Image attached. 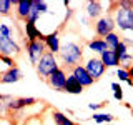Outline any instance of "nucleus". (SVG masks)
Returning a JSON list of instances; mask_svg holds the SVG:
<instances>
[{
	"mask_svg": "<svg viewBox=\"0 0 133 125\" xmlns=\"http://www.w3.org/2000/svg\"><path fill=\"white\" fill-rule=\"evenodd\" d=\"M58 60L65 68L72 70L73 67L82 65L83 62V45L75 40H68L62 45L60 53H58Z\"/></svg>",
	"mask_w": 133,
	"mask_h": 125,
	"instance_id": "f257e3e1",
	"label": "nucleus"
},
{
	"mask_svg": "<svg viewBox=\"0 0 133 125\" xmlns=\"http://www.w3.org/2000/svg\"><path fill=\"white\" fill-rule=\"evenodd\" d=\"M115 25L123 33H133V7H122L115 2V8L111 10Z\"/></svg>",
	"mask_w": 133,
	"mask_h": 125,
	"instance_id": "f03ea898",
	"label": "nucleus"
},
{
	"mask_svg": "<svg viewBox=\"0 0 133 125\" xmlns=\"http://www.w3.org/2000/svg\"><path fill=\"white\" fill-rule=\"evenodd\" d=\"M60 60H58L57 55H53V53L50 52H45V55L38 60V64H37V73H38V77L42 80H47V78L52 75L53 72H57L58 68H60Z\"/></svg>",
	"mask_w": 133,
	"mask_h": 125,
	"instance_id": "7ed1b4c3",
	"label": "nucleus"
},
{
	"mask_svg": "<svg viewBox=\"0 0 133 125\" xmlns=\"http://www.w3.org/2000/svg\"><path fill=\"white\" fill-rule=\"evenodd\" d=\"M115 30H116V25H115V20H113V15L111 14L100 17L97 22H95V33H97V37H100V39H105L107 35L113 33Z\"/></svg>",
	"mask_w": 133,
	"mask_h": 125,
	"instance_id": "20e7f679",
	"label": "nucleus"
},
{
	"mask_svg": "<svg viewBox=\"0 0 133 125\" xmlns=\"http://www.w3.org/2000/svg\"><path fill=\"white\" fill-rule=\"evenodd\" d=\"M25 52H27V57H28L30 65H35L37 67L38 60L45 55V52H47V47H45V43H43V42H40V40L27 42V43H25Z\"/></svg>",
	"mask_w": 133,
	"mask_h": 125,
	"instance_id": "39448f33",
	"label": "nucleus"
},
{
	"mask_svg": "<svg viewBox=\"0 0 133 125\" xmlns=\"http://www.w3.org/2000/svg\"><path fill=\"white\" fill-rule=\"evenodd\" d=\"M20 53H22V47H20V43L15 39L0 35V55L15 58L17 55H20Z\"/></svg>",
	"mask_w": 133,
	"mask_h": 125,
	"instance_id": "423d86ee",
	"label": "nucleus"
},
{
	"mask_svg": "<svg viewBox=\"0 0 133 125\" xmlns=\"http://www.w3.org/2000/svg\"><path fill=\"white\" fill-rule=\"evenodd\" d=\"M83 67L87 68V72L90 73V77L93 78L95 82L100 80V78L105 75V72H107V67L103 65V62L100 60V57H88V58H85Z\"/></svg>",
	"mask_w": 133,
	"mask_h": 125,
	"instance_id": "0eeeda50",
	"label": "nucleus"
},
{
	"mask_svg": "<svg viewBox=\"0 0 133 125\" xmlns=\"http://www.w3.org/2000/svg\"><path fill=\"white\" fill-rule=\"evenodd\" d=\"M50 14L48 10V2H43V0H32V10L28 14V18L25 22H32V23H37L38 20L42 18L43 15Z\"/></svg>",
	"mask_w": 133,
	"mask_h": 125,
	"instance_id": "6e6552de",
	"label": "nucleus"
},
{
	"mask_svg": "<svg viewBox=\"0 0 133 125\" xmlns=\"http://www.w3.org/2000/svg\"><path fill=\"white\" fill-rule=\"evenodd\" d=\"M38 103V100L35 97H18V98H12L8 102V110L10 114H17V112H23L28 107H33Z\"/></svg>",
	"mask_w": 133,
	"mask_h": 125,
	"instance_id": "1a4fd4ad",
	"label": "nucleus"
},
{
	"mask_svg": "<svg viewBox=\"0 0 133 125\" xmlns=\"http://www.w3.org/2000/svg\"><path fill=\"white\" fill-rule=\"evenodd\" d=\"M66 77H68L66 70L63 68V67H60L57 72H53V73L47 78V83H48V85L52 87L55 92H63L65 83H66Z\"/></svg>",
	"mask_w": 133,
	"mask_h": 125,
	"instance_id": "9d476101",
	"label": "nucleus"
},
{
	"mask_svg": "<svg viewBox=\"0 0 133 125\" xmlns=\"http://www.w3.org/2000/svg\"><path fill=\"white\" fill-rule=\"evenodd\" d=\"M23 30H25V40L27 42H35V40H40L45 43V39H47V33H43L37 27V23H32V22H23Z\"/></svg>",
	"mask_w": 133,
	"mask_h": 125,
	"instance_id": "9b49d317",
	"label": "nucleus"
},
{
	"mask_svg": "<svg viewBox=\"0 0 133 125\" xmlns=\"http://www.w3.org/2000/svg\"><path fill=\"white\" fill-rule=\"evenodd\" d=\"M70 73L73 75L75 78H77V82L80 83V85L85 89V87H91L95 83V80L90 77V73L87 72V68L83 67V64L82 65H77V67H73L72 70H70Z\"/></svg>",
	"mask_w": 133,
	"mask_h": 125,
	"instance_id": "f8f14e48",
	"label": "nucleus"
},
{
	"mask_svg": "<svg viewBox=\"0 0 133 125\" xmlns=\"http://www.w3.org/2000/svg\"><path fill=\"white\" fill-rule=\"evenodd\" d=\"M60 30H53L47 33V39H45V47H47V52L53 53V55L58 57V53H60V48H62V43H60Z\"/></svg>",
	"mask_w": 133,
	"mask_h": 125,
	"instance_id": "ddd939ff",
	"label": "nucleus"
},
{
	"mask_svg": "<svg viewBox=\"0 0 133 125\" xmlns=\"http://www.w3.org/2000/svg\"><path fill=\"white\" fill-rule=\"evenodd\" d=\"M85 14L90 20H97L100 17H103V2H98V0H90V2L85 3Z\"/></svg>",
	"mask_w": 133,
	"mask_h": 125,
	"instance_id": "4468645a",
	"label": "nucleus"
},
{
	"mask_svg": "<svg viewBox=\"0 0 133 125\" xmlns=\"http://www.w3.org/2000/svg\"><path fill=\"white\" fill-rule=\"evenodd\" d=\"M87 50L91 53H97V55L100 57L103 52H107L108 50V45H107V42L105 39H100V37H93V39H90L88 42H87Z\"/></svg>",
	"mask_w": 133,
	"mask_h": 125,
	"instance_id": "2eb2a0df",
	"label": "nucleus"
},
{
	"mask_svg": "<svg viewBox=\"0 0 133 125\" xmlns=\"http://www.w3.org/2000/svg\"><path fill=\"white\" fill-rule=\"evenodd\" d=\"M23 78V73L18 67H14V68H7L5 72L0 75V83H17Z\"/></svg>",
	"mask_w": 133,
	"mask_h": 125,
	"instance_id": "dca6fc26",
	"label": "nucleus"
},
{
	"mask_svg": "<svg viewBox=\"0 0 133 125\" xmlns=\"http://www.w3.org/2000/svg\"><path fill=\"white\" fill-rule=\"evenodd\" d=\"M30 10H32V0H18V2H17V5H15L17 18H20V20L25 22V20L28 18Z\"/></svg>",
	"mask_w": 133,
	"mask_h": 125,
	"instance_id": "f3484780",
	"label": "nucleus"
},
{
	"mask_svg": "<svg viewBox=\"0 0 133 125\" xmlns=\"http://www.w3.org/2000/svg\"><path fill=\"white\" fill-rule=\"evenodd\" d=\"M100 60L103 62V65L107 67V68H118L120 67V58L116 55V52L113 50H107V52H103L102 55H100Z\"/></svg>",
	"mask_w": 133,
	"mask_h": 125,
	"instance_id": "a211bd4d",
	"label": "nucleus"
},
{
	"mask_svg": "<svg viewBox=\"0 0 133 125\" xmlns=\"http://www.w3.org/2000/svg\"><path fill=\"white\" fill-rule=\"evenodd\" d=\"M63 92H66V93H72V95H80L82 92H83V87H82L80 83L77 82V78H75L72 73H68Z\"/></svg>",
	"mask_w": 133,
	"mask_h": 125,
	"instance_id": "6ab92c4d",
	"label": "nucleus"
},
{
	"mask_svg": "<svg viewBox=\"0 0 133 125\" xmlns=\"http://www.w3.org/2000/svg\"><path fill=\"white\" fill-rule=\"evenodd\" d=\"M48 110H50V115H52L55 125H77L70 117H66V114H63V112L55 110V108H48Z\"/></svg>",
	"mask_w": 133,
	"mask_h": 125,
	"instance_id": "aec40b11",
	"label": "nucleus"
},
{
	"mask_svg": "<svg viewBox=\"0 0 133 125\" xmlns=\"http://www.w3.org/2000/svg\"><path fill=\"white\" fill-rule=\"evenodd\" d=\"M90 120H93V122L97 123H110L115 120V115L113 114H107V112H93V115L88 117Z\"/></svg>",
	"mask_w": 133,
	"mask_h": 125,
	"instance_id": "412c9836",
	"label": "nucleus"
},
{
	"mask_svg": "<svg viewBox=\"0 0 133 125\" xmlns=\"http://www.w3.org/2000/svg\"><path fill=\"white\" fill-rule=\"evenodd\" d=\"M18 0H0V17H8Z\"/></svg>",
	"mask_w": 133,
	"mask_h": 125,
	"instance_id": "4be33fe9",
	"label": "nucleus"
},
{
	"mask_svg": "<svg viewBox=\"0 0 133 125\" xmlns=\"http://www.w3.org/2000/svg\"><path fill=\"white\" fill-rule=\"evenodd\" d=\"M105 42H107V45H108V50H113V52H115V50L118 48L120 42H122V35L116 33V32H113V33H110V35L105 37Z\"/></svg>",
	"mask_w": 133,
	"mask_h": 125,
	"instance_id": "5701e85b",
	"label": "nucleus"
},
{
	"mask_svg": "<svg viewBox=\"0 0 133 125\" xmlns=\"http://www.w3.org/2000/svg\"><path fill=\"white\" fill-rule=\"evenodd\" d=\"M111 90H113V98L118 100V102H122V100H123V89H122V85H120L118 82H113V83H111Z\"/></svg>",
	"mask_w": 133,
	"mask_h": 125,
	"instance_id": "b1692460",
	"label": "nucleus"
},
{
	"mask_svg": "<svg viewBox=\"0 0 133 125\" xmlns=\"http://www.w3.org/2000/svg\"><path fill=\"white\" fill-rule=\"evenodd\" d=\"M0 35H5V37H12V39H15L14 37V27L12 25H8L5 22H0Z\"/></svg>",
	"mask_w": 133,
	"mask_h": 125,
	"instance_id": "393cba45",
	"label": "nucleus"
},
{
	"mask_svg": "<svg viewBox=\"0 0 133 125\" xmlns=\"http://www.w3.org/2000/svg\"><path fill=\"white\" fill-rule=\"evenodd\" d=\"M116 77H118L120 82H125V83L131 78L130 77V72H128L127 68H123V67H118V68H116Z\"/></svg>",
	"mask_w": 133,
	"mask_h": 125,
	"instance_id": "a878e982",
	"label": "nucleus"
},
{
	"mask_svg": "<svg viewBox=\"0 0 133 125\" xmlns=\"http://www.w3.org/2000/svg\"><path fill=\"white\" fill-rule=\"evenodd\" d=\"M23 125H42V117L40 115H30V117H27Z\"/></svg>",
	"mask_w": 133,
	"mask_h": 125,
	"instance_id": "bb28decb",
	"label": "nucleus"
},
{
	"mask_svg": "<svg viewBox=\"0 0 133 125\" xmlns=\"http://www.w3.org/2000/svg\"><path fill=\"white\" fill-rule=\"evenodd\" d=\"M0 62H2L3 65L7 67V68H14L15 65V58H12V57H3V55H0Z\"/></svg>",
	"mask_w": 133,
	"mask_h": 125,
	"instance_id": "cd10ccee",
	"label": "nucleus"
},
{
	"mask_svg": "<svg viewBox=\"0 0 133 125\" xmlns=\"http://www.w3.org/2000/svg\"><path fill=\"white\" fill-rule=\"evenodd\" d=\"M115 52H116V55H118V58H120V57H123V55H127V53H128V52H130V48H128V47H127V45H125V43H123V42H120V45H118V48H116V50H115Z\"/></svg>",
	"mask_w": 133,
	"mask_h": 125,
	"instance_id": "c85d7f7f",
	"label": "nucleus"
},
{
	"mask_svg": "<svg viewBox=\"0 0 133 125\" xmlns=\"http://www.w3.org/2000/svg\"><path fill=\"white\" fill-rule=\"evenodd\" d=\"M42 125H55V122H53V118H52V115H50V110H48L43 117H42Z\"/></svg>",
	"mask_w": 133,
	"mask_h": 125,
	"instance_id": "c756f323",
	"label": "nucleus"
},
{
	"mask_svg": "<svg viewBox=\"0 0 133 125\" xmlns=\"http://www.w3.org/2000/svg\"><path fill=\"white\" fill-rule=\"evenodd\" d=\"M10 114V110H8V102L7 100H3V102H0V117Z\"/></svg>",
	"mask_w": 133,
	"mask_h": 125,
	"instance_id": "7c9ffc66",
	"label": "nucleus"
},
{
	"mask_svg": "<svg viewBox=\"0 0 133 125\" xmlns=\"http://www.w3.org/2000/svg\"><path fill=\"white\" fill-rule=\"evenodd\" d=\"M73 14H75V10H73V8H72V7H66V12H65V17H63V23L68 22V20L73 17Z\"/></svg>",
	"mask_w": 133,
	"mask_h": 125,
	"instance_id": "2f4dec72",
	"label": "nucleus"
},
{
	"mask_svg": "<svg viewBox=\"0 0 133 125\" xmlns=\"http://www.w3.org/2000/svg\"><path fill=\"white\" fill-rule=\"evenodd\" d=\"M122 42H123V43L127 45L130 50L133 48V39H131V37H122Z\"/></svg>",
	"mask_w": 133,
	"mask_h": 125,
	"instance_id": "473e14b6",
	"label": "nucleus"
},
{
	"mask_svg": "<svg viewBox=\"0 0 133 125\" xmlns=\"http://www.w3.org/2000/svg\"><path fill=\"white\" fill-rule=\"evenodd\" d=\"M105 103H108V102H102V103H88V108L90 110H98V108H102V107H105Z\"/></svg>",
	"mask_w": 133,
	"mask_h": 125,
	"instance_id": "72a5a7b5",
	"label": "nucleus"
},
{
	"mask_svg": "<svg viewBox=\"0 0 133 125\" xmlns=\"http://www.w3.org/2000/svg\"><path fill=\"white\" fill-rule=\"evenodd\" d=\"M88 17H80V20H78V22H80V25L82 27H87V25H88Z\"/></svg>",
	"mask_w": 133,
	"mask_h": 125,
	"instance_id": "f704fd0d",
	"label": "nucleus"
},
{
	"mask_svg": "<svg viewBox=\"0 0 133 125\" xmlns=\"http://www.w3.org/2000/svg\"><path fill=\"white\" fill-rule=\"evenodd\" d=\"M127 85H128V87H133V78H130V80L127 82Z\"/></svg>",
	"mask_w": 133,
	"mask_h": 125,
	"instance_id": "c9c22d12",
	"label": "nucleus"
},
{
	"mask_svg": "<svg viewBox=\"0 0 133 125\" xmlns=\"http://www.w3.org/2000/svg\"><path fill=\"white\" fill-rule=\"evenodd\" d=\"M128 72H130V77H131V78H133V65H131V67H130V70H128Z\"/></svg>",
	"mask_w": 133,
	"mask_h": 125,
	"instance_id": "e433bc0d",
	"label": "nucleus"
},
{
	"mask_svg": "<svg viewBox=\"0 0 133 125\" xmlns=\"http://www.w3.org/2000/svg\"><path fill=\"white\" fill-rule=\"evenodd\" d=\"M3 97H5V95H2V93H0V102H3Z\"/></svg>",
	"mask_w": 133,
	"mask_h": 125,
	"instance_id": "4c0bfd02",
	"label": "nucleus"
},
{
	"mask_svg": "<svg viewBox=\"0 0 133 125\" xmlns=\"http://www.w3.org/2000/svg\"><path fill=\"white\" fill-rule=\"evenodd\" d=\"M131 118H133V108H131Z\"/></svg>",
	"mask_w": 133,
	"mask_h": 125,
	"instance_id": "58836bf2",
	"label": "nucleus"
}]
</instances>
